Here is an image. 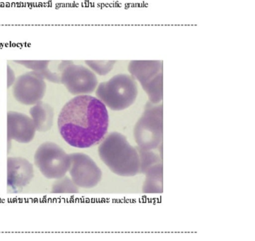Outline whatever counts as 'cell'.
I'll return each instance as SVG.
<instances>
[{
	"label": "cell",
	"mask_w": 255,
	"mask_h": 241,
	"mask_svg": "<svg viewBox=\"0 0 255 241\" xmlns=\"http://www.w3.org/2000/svg\"><path fill=\"white\" fill-rule=\"evenodd\" d=\"M66 142L77 148H89L104 139L109 126L108 109L99 99L79 95L62 107L57 120Z\"/></svg>",
	"instance_id": "obj_1"
},
{
	"label": "cell",
	"mask_w": 255,
	"mask_h": 241,
	"mask_svg": "<svg viewBox=\"0 0 255 241\" xmlns=\"http://www.w3.org/2000/svg\"><path fill=\"white\" fill-rule=\"evenodd\" d=\"M100 158L113 173L121 176L140 173L141 160L136 147L131 146L126 136L111 133L99 147Z\"/></svg>",
	"instance_id": "obj_2"
},
{
	"label": "cell",
	"mask_w": 255,
	"mask_h": 241,
	"mask_svg": "<svg viewBox=\"0 0 255 241\" xmlns=\"http://www.w3.org/2000/svg\"><path fill=\"white\" fill-rule=\"evenodd\" d=\"M96 95L106 107L112 110H124L136 100L137 84L132 76L118 74L108 81L101 82L96 90Z\"/></svg>",
	"instance_id": "obj_3"
},
{
	"label": "cell",
	"mask_w": 255,
	"mask_h": 241,
	"mask_svg": "<svg viewBox=\"0 0 255 241\" xmlns=\"http://www.w3.org/2000/svg\"><path fill=\"white\" fill-rule=\"evenodd\" d=\"M138 148L147 151H162L163 147V104L148 102L134 130Z\"/></svg>",
	"instance_id": "obj_4"
},
{
	"label": "cell",
	"mask_w": 255,
	"mask_h": 241,
	"mask_svg": "<svg viewBox=\"0 0 255 241\" xmlns=\"http://www.w3.org/2000/svg\"><path fill=\"white\" fill-rule=\"evenodd\" d=\"M128 70L140 82L149 102L159 104L163 99V62L131 61Z\"/></svg>",
	"instance_id": "obj_5"
},
{
	"label": "cell",
	"mask_w": 255,
	"mask_h": 241,
	"mask_svg": "<svg viewBox=\"0 0 255 241\" xmlns=\"http://www.w3.org/2000/svg\"><path fill=\"white\" fill-rule=\"evenodd\" d=\"M35 166L48 179H60L65 176L70 167V158L55 143H44L34 155Z\"/></svg>",
	"instance_id": "obj_6"
},
{
	"label": "cell",
	"mask_w": 255,
	"mask_h": 241,
	"mask_svg": "<svg viewBox=\"0 0 255 241\" xmlns=\"http://www.w3.org/2000/svg\"><path fill=\"white\" fill-rule=\"evenodd\" d=\"M61 83L72 95H84L95 90L98 79L90 69L83 65H74L71 61L61 74Z\"/></svg>",
	"instance_id": "obj_7"
},
{
	"label": "cell",
	"mask_w": 255,
	"mask_h": 241,
	"mask_svg": "<svg viewBox=\"0 0 255 241\" xmlns=\"http://www.w3.org/2000/svg\"><path fill=\"white\" fill-rule=\"evenodd\" d=\"M69 158V173L74 184L83 188H92L99 184L102 178V171L89 155L72 153Z\"/></svg>",
	"instance_id": "obj_8"
},
{
	"label": "cell",
	"mask_w": 255,
	"mask_h": 241,
	"mask_svg": "<svg viewBox=\"0 0 255 241\" xmlns=\"http://www.w3.org/2000/svg\"><path fill=\"white\" fill-rule=\"evenodd\" d=\"M46 91V84L38 72H30L18 78L13 95L18 102L26 105H33L41 101Z\"/></svg>",
	"instance_id": "obj_9"
},
{
	"label": "cell",
	"mask_w": 255,
	"mask_h": 241,
	"mask_svg": "<svg viewBox=\"0 0 255 241\" xmlns=\"http://www.w3.org/2000/svg\"><path fill=\"white\" fill-rule=\"evenodd\" d=\"M34 123L32 119L21 113H8L9 138L21 143L30 142L35 134Z\"/></svg>",
	"instance_id": "obj_10"
},
{
	"label": "cell",
	"mask_w": 255,
	"mask_h": 241,
	"mask_svg": "<svg viewBox=\"0 0 255 241\" xmlns=\"http://www.w3.org/2000/svg\"><path fill=\"white\" fill-rule=\"evenodd\" d=\"M8 183L13 188H22L33 177V165L23 158H9Z\"/></svg>",
	"instance_id": "obj_11"
},
{
	"label": "cell",
	"mask_w": 255,
	"mask_h": 241,
	"mask_svg": "<svg viewBox=\"0 0 255 241\" xmlns=\"http://www.w3.org/2000/svg\"><path fill=\"white\" fill-rule=\"evenodd\" d=\"M30 114L37 131L46 132L51 129L54 118L51 106L40 101L30 109Z\"/></svg>",
	"instance_id": "obj_12"
},
{
	"label": "cell",
	"mask_w": 255,
	"mask_h": 241,
	"mask_svg": "<svg viewBox=\"0 0 255 241\" xmlns=\"http://www.w3.org/2000/svg\"><path fill=\"white\" fill-rule=\"evenodd\" d=\"M146 181L143 190L146 193H158L162 191L163 183V162L153 165L145 171Z\"/></svg>",
	"instance_id": "obj_13"
},
{
	"label": "cell",
	"mask_w": 255,
	"mask_h": 241,
	"mask_svg": "<svg viewBox=\"0 0 255 241\" xmlns=\"http://www.w3.org/2000/svg\"><path fill=\"white\" fill-rule=\"evenodd\" d=\"M78 188L72 180L68 177L57 179L52 186V192L54 193H78Z\"/></svg>",
	"instance_id": "obj_14"
},
{
	"label": "cell",
	"mask_w": 255,
	"mask_h": 241,
	"mask_svg": "<svg viewBox=\"0 0 255 241\" xmlns=\"http://www.w3.org/2000/svg\"><path fill=\"white\" fill-rule=\"evenodd\" d=\"M116 62V61H86L85 63L100 76H105L112 70Z\"/></svg>",
	"instance_id": "obj_15"
},
{
	"label": "cell",
	"mask_w": 255,
	"mask_h": 241,
	"mask_svg": "<svg viewBox=\"0 0 255 241\" xmlns=\"http://www.w3.org/2000/svg\"><path fill=\"white\" fill-rule=\"evenodd\" d=\"M17 63L21 64L27 68L32 69L38 73H41L48 68L50 61H17Z\"/></svg>",
	"instance_id": "obj_16"
}]
</instances>
